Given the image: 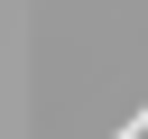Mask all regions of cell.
<instances>
[{
  "mask_svg": "<svg viewBox=\"0 0 148 139\" xmlns=\"http://www.w3.org/2000/svg\"><path fill=\"white\" fill-rule=\"evenodd\" d=\"M111 139H148V102H139L130 120H111Z\"/></svg>",
  "mask_w": 148,
  "mask_h": 139,
  "instance_id": "obj_1",
  "label": "cell"
}]
</instances>
